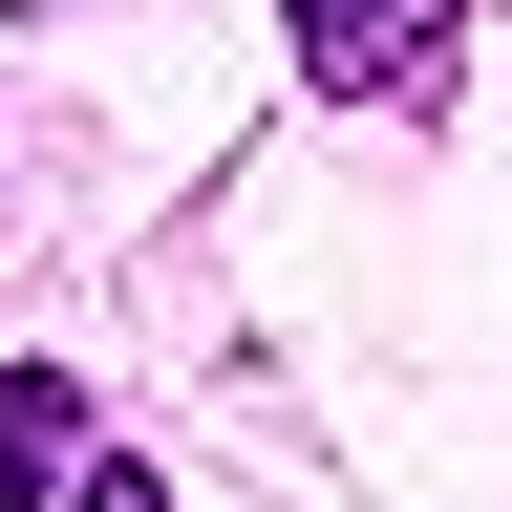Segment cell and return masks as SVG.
<instances>
[{"mask_svg": "<svg viewBox=\"0 0 512 512\" xmlns=\"http://www.w3.org/2000/svg\"><path fill=\"white\" fill-rule=\"evenodd\" d=\"M448 43H470V0H299V64H320V86H363V107H427Z\"/></svg>", "mask_w": 512, "mask_h": 512, "instance_id": "cell-1", "label": "cell"}, {"mask_svg": "<svg viewBox=\"0 0 512 512\" xmlns=\"http://www.w3.org/2000/svg\"><path fill=\"white\" fill-rule=\"evenodd\" d=\"M86 470V406H64V363H0V512Z\"/></svg>", "mask_w": 512, "mask_h": 512, "instance_id": "cell-2", "label": "cell"}, {"mask_svg": "<svg viewBox=\"0 0 512 512\" xmlns=\"http://www.w3.org/2000/svg\"><path fill=\"white\" fill-rule=\"evenodd\" d=\"M64 512H171V470H64Z\"/></svg>", "mask_w": 512, "mask_h": 512, "instance_id": "cell-3", "label": "cell"}]
</instances>
